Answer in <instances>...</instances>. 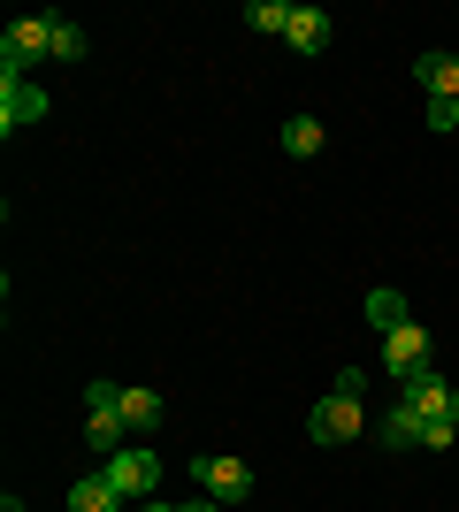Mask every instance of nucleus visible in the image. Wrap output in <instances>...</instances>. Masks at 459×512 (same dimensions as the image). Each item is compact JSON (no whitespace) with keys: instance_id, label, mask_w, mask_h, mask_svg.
I'll list each match as a JSON object with an SVG mask.
<instances>
[{"instance_id":"7ed1b4c3","label":"nucleus","mask_w":459,"mask_h":512,"mask_svg":"<svg viewBox=\"0 0 459 512\" xmlns=\"http://www.w3.org/2000/svg\"><path fill=\"white\" fill-rule=\"evenodd\" d=\"M192 482L215 497V505H245V497H253V467H245L238 451H192Z\"/></svg>"},{"instance_id":"dca6fc26","label":"nucleus","mask_w":459,"mask_h":512,"mask_svg":"<svg viewBox=\"0 0 459 512\" xmlns=\"http://www.w3.org/2000/svg\"><path fill=\"white\" fill-rule=\"evenodd\" d=\"M452 436H459V421H452V413H421V436H414V444H421V451H444Z\"/></svg>"},{"instance_id":"39448f33","label":"nucleus","mask_w":459,"mask_h":512,"mask_svg":"<svg viewBox=\"0 0 459 512\" xmlns=\"http://www.w3.org/2000/svg\"><path fill=\"white\" fill-rule=\"evenodd\" d=\"M100 474H108V482L131 497V505H146V497L161 490V459H153V451H131V444L108 451V459H100Z\"/></svg>"},{"instance_id":"1a4fd4ad","label":"nucleus","mask_w":459,"mask_h":512,"mask_svg":"<svg viewBox=\"0 0 459 512\" xmlns=\"http://www.w3.org/2000/svg\"><path fill=\"white\" fill-rule=\"evenodd\" d=\"M414 77L429 85V100H459V54H421Z\"/></svg>"},{"instance_id":"2eb2a0df","label":"nucleus","mask_w":459,"mask_h":512,"mask_svg":"<svg viewBox=\"0 0 459 512\" xmlns=\"http://www.w3.org/2000/svg\"><path fill=\"white\" fill-rule=\"evenodd\" d=\"M414 436H421V413L406 406V398H398V406L383 413V444H414Z\"/></svg>"},{"instance_id":"f3484780","label":"nucleus","mask_w":459,"mask_h":512,"mask_svg":"<svg viewBox=\"0 0 459 512\" xmlns=\"http://www.w3.org/2000/svg\"><path fill=\"white\" fill-rule=\"evenodd\" d=\"M368 321L375 329H398V321H406V299H398V291H368Z\"/></svg>"},{"instance_id":"423d86ee","label":"nucleus","mask_w":459,"mask_h":512,"mask_svg":"<svg viewBox=\"0 0 459 512\" xmlns=\"http://www.w3.org/2000/svg\"><path fill=\"white\" fill-rule=\"evenodd\" d=\"M383 367H391L398 383H406V375H421V367H429V329H414V321L383 329Z\"/></svg>"},{"instance_id":"9b49d317","label":"nucleus","mask_w":459,"mask_h":512,"mask_svg":"<svg viewBox=\"0 0 459 512\" xmlns=\"http://www.w3.org/2000/svg\"><path fill=\"white\" fill-rule=\"evenodd\" d=\"M291 46H299V54H322L329 46V16L322 8H291V31H284Z\"/></svg>"},{"instance_id":"6e6552de","label":"nucleus","mask_w":459,"mask_h":512,"mask_svg":"<svg viewBox=\"0 0 459 512\" xmlns=\"http://www.w3.org/2000/svg\"><path fill=\"white\" fill-rule=\"evenodd\" d=\"M131 505V497L115 490L108 474H77V482H69V512H123Z\"/></svg>"},{"instance_id":"aec40b11","label":"nucleus","mask_w":459,"mask_h":512,"mask_svg":"<svg viewBox=\"0 0 459 512\" xmlns=\"http://www.w3.org/2000/svg\"><path fill=\"white\" fill-rule=\"evenodd\" d=\"M0 512H31V505H23V497H0Z\"/></svg>"},{"instance_id":"ddd939ff","label":"nucleus","mask_w":459,"mask_h":512,"mask_svg":"<svg viewBox=\"0 0 459 512\" xmlns=\"http://www.w3.org/2000/svg\"><path fill=\"white\" fill-rule=\"evenodd\" d=\"M46 62H85V31L69 16H54V46H46Z\"/></svg>"},{"instance_id":"412c9836","label":"nucleus","mask_w":459,"mask_h":512,"mask_svg":"<svg viewBox=\"0 0 459 512\" xmlns=\"http://www.w3.org/2000/svg\"><path fill=\"white\" fill-rule=\"evenodd\" d=\"M184 512H230V505H215V497H207V505H184Z\"/></svg>"},{"instance_id":"4468645a","label":"nucleus","mask_w":459,"mask_h":512,"mask_svg":"<svg viewBox=\"0 0 459 512\" xmlns=\"http://www.w3.org/2000/svg\"><path fill=\"white\" fill-rule=\"evenodd\" d=\"M245 23L253 31H291V0H245Z\"/></svg>"},{"instance_id":"f03ea898","label":"nucleus","mask_w":459,"mask_h":512,"mask_svg":"<svg viewBox=\"0 0 459 512\" xmlns=\"http://www.w3.org/2000/svg\"><path fill=\"white\" fill-rule=\"evenodd\" d=\"M46 46H54V8L16 16L0 31V69H8V77H31V62H46Z\"/></svg>"},{"instance_id":"20e7f679","label":"nucleus","mask_w":459,"mask_h":512,"mask_svg":"<svg viewBox=\"0 0 459 512\" xmlns=\"http://www.w3.org/2000/svg\"><path fill=\"white\" fill-rule=\"evenodd\" d=\"M360 428H368V413H360V398H352V390H329L322 406L306 413V436H314V444H352Z\"/></svg>"},{"instance_id":"f257e3e1","label":"nucleus","mask_w":459,"mask_h":512,"mask_svg":"<svg viewBox=\"0 0 459 512\" xmlns=\"http://www.w3.org/2000/svg\"><path fill=\"white\" fill-rule=\"evenodd\" d=\"M85 444L100 451V459L131 444V421H123V383H85Z\"/></svg>"},{"instance_id":"f8f14e48","label":"nucleus","mask_w":459,"mask_h":512,"mask_svg":"<svg viewBox=\"0 0 459 512\" xmlns=\"http://www.w3.org/2000/svg\"><path fill=\"white\" fill-rule=\"evenodd\" d=\"M284 153H291V161H314V153H322V115H306V107H299V115L284 123Z\"/></svg>"},{"instance_id":"9d476101","label":"nucleus","mask_w":459,"mask_h":512,"mask_svg":"<svg viewBox=\"0 0 459 512\" xmlns=\"http://www.w3.org/2000/svg\"><path fill=\"white\" fill-rule=\"evenodd\" d=\"M123 421H131V436H146V428L169 421V398L161 390H123Z\"/></svg>"},{"instance_id":"a211bd4d","label":"nucleus","mask_w":459,"mask_h":512,"mask_svg":"<svg viewBox=\"0 0 459 512\" xmlns=\"http://www.w3.org/2000/svg\"><path fill=\"white\" fill-rule=\"evenodd\" d=\"M429 130H459V100H429Z\"/></svg>"},{"instance_id":"0eeeda50","label":"nucleus","mask_w":459,"mask_h":512,"mask_svg":"<svg viewBox=\"0 0 459 512\" xmlns=\"http://www.w3.org/2000/svg\"><path fill=\"white\" fill-rule=\"evenodd\" d=\"M39 115H46V92L31 85V77H8V69H0V130L39 123Z\"/></svg>"},{"instance_id":"6ab92c4d","label":"nucleus","mask_w":459,"mask_h":512,"mask_svg":"<svg viewBox=\"0 0 459 512\" xmlns=\"http://www.w3.org/2000/svg\"><path fill=\"white\" fill-rule=\"evenodd\" d=\"M138 512H184V505H161V497H146V505H138Z\"/></svg>"}]
</instances>
